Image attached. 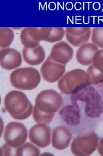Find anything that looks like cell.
<instances>
[{"mask_svg": "<svg viewBox=\"0 0 103 156\" xmlns=\"http://www.w3.org/2000/svg\"><path fill=\"white\" fill-rule=\"evenodd\" d=\"M20 40L24 47L32 48L40 45V42L34 40L29 33V27H25L22 29L20 34Z\"/></svg>", "mask_w": 103, "mask_h": 156, "instance_id": "19", "label": "cell"}, {"mask_svg": "<svg viewBox=\"0 0 103 156\" xmlns=\"http://www.w3.org/2000/svg\"><path fill=\"white\" fill-rule=\"evenodd\" d=\"M0 156H17V148L5 143L0 148Z\"/></svg>", "mask_w": 103, "mask_h": 156, "instance_id": "24", "label": "cell"}, {"mask_svg": "<svg viewBox=\"0 0 103 156\" xmlns=\"http://www.w3.org/2000/svg\"><path fill=\"white\" fill-rule=\"evenodd\" d=\"M63 103L61 95L55 90L47 89L39 93L35 99V105L40 111L47 113H55Z\"/></svg>", "mask_w": 103, "mask_h": 156, "instance_id": "3", "label": "cell"}, {"mask_svg": "<svg viewBox=\"0 0 103 156\" xmlns=\"http://www.w3.org/2000/svg\"><path fill=\"white\" fill-rule=\"evenodd\" d=\"M76 143L86 155H90L97 150L99 137L95 131L88 132L77 135L75 138Z\"/></svg>", "mask_w": 103, "mask_h": 156, "instance_id": "11", "label": "cell"}, {"mask_svg": "<svg viewBox=\"0 0 103 156\" xmlns=\"http://www.w3.org/2000/svg\"><path fill=\"white\" fill-rule=\"evenodd\" d=\"M41 75L32 67L19 68L10 75V82L14 88L22 90H32L40 85Z\"/></svg>", "mask_w": 103, "mask_h": 156, "instance_id": "1", "label": "cell"}, {"mask_svg": "<svg viewBox=\"0 0 103 156\" xmlns=\"http://www.w3.org/2000/svg\"><path fill=\"white\" fill-rule=\"evenodd\" d=\"M86 72L89 76L92 85H97L103 81V74L98 71L93 65L89 66Z\"/></svg>", "mask_w": 103, "mask_h": 156, "instance_id": "22", "label": "cell"}, {"mask_svg": "<svg viewBox=\"0 0 103 156\" xmlns=\"http://www.w3.org/2000/svg\"><path fill=\"white\" fill-rule=\"evenodd\" d=\"M72 134L67 127L58 126L52 131L51 143L53 148L57 150L66 149L71 143Z\"/></svg>", "mask_w": 103, "mask_h": 156, "instance_id": "9", "label": "cell"}, {"mask_svg": "<svg viewBox=\"0 0 103 156\" xmlns=\"http://www.w3.org/2000/svg\"><path fill=\"white\" fill-rule=\"evenodd\" d=\"M97 150L100 155L103 156V138H101L99 140Z\"/></svg>", "mask_w": 103, "mask_h": 156, "instance_id": "28", "label": "cell"}, {"mask_svg": "<svg viewBox=\"0 0 103 156\" xmlns=\"http://www.w3.org/2000/svg\"><path fill=\"white\" fill-rule=\"evenodd\" d=\"M28 136L27 127L18 122H11L5 127V142L14 148H18L26 142Z\"/></svg>", "mask_w": 103, "mask_h": 156, "instance_id": "4", "label": "cell"}, {"mask_svg": "<svg viewBox=\"0 0 103 156\" xmlns=\"http://www.w3.org/2000/svg\"><path fill=\"white\" fill-rule=\"evenodd\" d=\"M41 155H53L52 154H51V153H48V152H47V153H43V154H42Z\"/></svg>", "mask_w": 103, "mask_h": 156, "instance_id": "30", "label": "cell"}, {"mask_svg": "<svg viewBox=\"0 0 103 156\" xmlns=\"http://www.w3.org/2000/svg\"><path fill=\"white\" fill-rule=\"evenodd\" d=\"M52 27H29V33L34 40L45 41L50 36Z\"/></svg>", "mask_w": 103, "mask_h": 156, "instance_id": "17", "label": "cell"}, {"mask_svg": "<svg viewBox=\"0 0 103 156\" xmlns=\"http://www.w3.org/2000/svg\"><path fill=\"white\" fill-rule=\"evenodd\" d=\"M28 139L39 148H47L51 143V129L47 124H36L29 129Z\"/></svg>", "mask_w": 103, "mask_h": 156, "instance_id": "7", "label": "cell"}, {"mask_svg": "<svg viewBox=\"0 0 103 156\" xmlns=\"http://www.w3.org/2000/svg\"><path fill=\"white\" fill-rule=\"evenodd\" d=\"M70 150L72 153L77 156H86V154L82 152V151L79 148V146L77 144L76 141L75 139L72 140V143H71L70 146Z\"/></svg>", "mask_w": 103, "mask_h": 156, "instance_id": "27", "label": "cell"}, {"mask_svg": "<svg viewBox=\"0 0 103 156\" xmlns=\"http://www.w3.org/2000/svg\"><path fill=\"white\" fill-rule=\"evenodd\" d=\"M55 113H47L43 112L39 109L37 107L34 105L33 109L32 116L34 122L36 124H48L52 121Z\"/></svg>", "mask_w": 103, "mask_h": 156, "instance_id": "16", "label": "cell"}, {"mask_svg": "<svg viewBox=\"0 0 103 156\" xmlns=\"http://www.w3.org/2000/svg\"><path fill=\"white\" fill-rule=\"evenodd\" d=\"M65 29L63 27H52L50 35L45 42L50 43H57L60 42L65 37Z\"/></svg>", "mask_w": 103, "mask_h": 156, "instance_id": "21", "label": "cell"}, {"mask_svg": "<svg viewBox=\"0 0 103 156\" xmlns=\"http://www.w3.org/2000/svg\"><path fill=\"white\" fill-rule=\"evenodd\" d=\"M66 65L53 61L49 55L41 65L40 72L43 79L48 83L58 81L65 75Z\"/></svg>", "mask_w": 103, "mask_h": 156, "instance_id": "6", "label": "cell"}, {"mask_svg": "<svg viewBox=\"0 0 103 156\" xmlns=\"http://www.w3.org/2000/svg\"><path fill=\"white\" fill-rule=\"evenodd\" d=\"M91 41L97 47L103 49V27H95L92 29Z\"/></svg>", "mask_w": 103, "mask_h": 156, "instance_id": "20", "label": "cell"}, {"mask_svg": "<svg viewBox=\"0 0 103 156\" xmlns=\"http://www.w3.org/2000/svg\"><path fill=\"white\" fill-rule=\"evenodd\" d=\"M45 51L41 45L32 48L24 47L22 50V57L27 64L32 66L41 65L45 58Z\"/></svg>", "mask_w": 103, "mask_h": 156, "instance_id": "13", "label": "cell"}, {"mask_svg": "<svg viewBox=\"0 0 103 156\" xmlns=\"http://www.w3.org/2000/svg\"><path fill=\"white\" fill-rule=\"evenodd\" d=\"M90 27H66L65 32L73 36H81L84 35L88 31L90 30Z\"/></svg>", "mask_w": 103, "mask_h": 156, "instance_id": "25", "label": "cell"}, {"mask_svg": "<svg viewBox=\"0 0 103 156\" xmlns=\"http://www.w3.org/2000/svg\"><path fill=\"white\" fill-rule=\"evenodd\" d=\"M14 39V33L11 28L0 27V47L2 49L8 48Z\"/></svg>", "mask_w": 103, "mask_h": 156, "instance_id": "15", "label": "cell"}, {"mask_svg": "<svg viewBox=\"0 0 103 156\" xmlns=\"http://www.w3.org/2000/svg\"><path fill=\"white\" fill-rule=\"evenodd\" d=\"M73 53V49L69 44L60 41L52 46L50 57L53 61L66 65L72 60Z\"/></svg>", "mask_w": 103, "mask_h": 156, "instance_id": "10", "label": "cell"}, {"mask_svg": "<svg viewBox=\"0 0 103 156\" xmlns=\"http://www.w3.org/2000/svg\"><path fill=\"white\" fill-rule=\"evenodd\" d=\"M90 84L87 72L79 68L66 72L57 81L58 89L65 94L75 93Z\"/></svg>", "mask_w": 103, "mask_h": 156, "instance_id": "2", "label": "cell"}, {"mask_svg": "<svg viewBox=\"0 0 103 156\" xmlns=\"http://www.w3.org/2000/svg\"><path fill=\"white\" fill-rule=\"evenodd\" d=\"M92 65L103 74V49H101L96 53Z\"/></svg>", "mask_w": 103, "mask_h": 156, "instance_id": "23", "label": "cell"}, {"mask_svg": "<svg viewBox=\"0 0 103 156\" xmlns=\"http://www.w3.org/2000/svg\"><path fill=\"white\" fill-rule=\"evenodd\" d=\"M27 96L21 91L12 90L5 96L4 107L11 116L22 114L30 104Z\"/></svg>", "mask_w": 103, "mask_h": 156, "instance_id": "5", "label": "cell"}, {"mask_svg": "<svg viewBox=\"0 0 103 156\" xmlns=\"http://www.w3.org/2000/svg\"><path fill=\"white\" fill-rule=\"evenodd\" d=\"M91 29L88 31L85 34L81 36H73L70 35L67 33H65V37L67 41L69 42L70 44L73 46H77L80 47L82 45L85 44L89 41L90 38L91 37Z\"/></svg>", "mask_w": 103, "mask_h": 156, "instance_id": "18", "label": "cell"}, {"mask_svg": "<svg viewBox=\"0 0 103 156\" xmlns=\"http://www.w3.org/2000/svg\"><path fill=\"white\" fill-rule=\"evenodd\" d=\"M99 48L92 43H86L80 46L76 52V59L82 66H90L93 64L94 57Z\"/></svg>", "mask_w": 103, "mask_h": 156, "instance_id": "12", "label": "cell"}, {"mask_svg": "<svg viewBox=\"0 0 103 156\" xmlns=\"http://www.w3.org/2000/svg\"><path fill=\"white\" fill-rule=\"evenodd\" d=\"M40 155V148L32 142H25L17 148V156H38Z\"/></svg>", "mask_w": 103, "mask_h": 156, "instance_id": "14", "label": "cell"}, {"mask_svg": "<svg viewBox=\"0 0 103 156\" xmlns=\"http://www.w3.org/2000/svg\"><path fill=\"white\" fill-rule=\"evenodd\" d=\"M1 126H2V128H1V135H2L3 134V132H4V129L5 128H4V122H3V119L1 117Z\"/></svg>", "mask_w": 103, "mask_h": 156, "instance_id": "29", "label": "cell"}, {"mask_svg": "<svg viewBox=\"0 0 103 156\" xmlns=\"http://www.w3.org/2000/svg\"><path fill=\"white\" fill-rule=\"evenodd\" d=\"M33 109H34V106L32 104L31 102H30V104L28 105V108L27 110L23 113L22 114L18 115H12L11 116L13 119H16V120H25L28 119V117H30L31 115H32L33 113Z\"/></svg>", "mask_w": 103, "mask_h": 156, "instance_id": "26", "label": "cell"}, {"mask_svg": "<svg viewBox=\"0 0 103 156\" xmlns=\"http://www.w3.org/2000/svg\"><path fill=\"white\" fill-rule=\"evenodd\" d=\"M23 57L15 49L7 48L0 50V65L6 70H16L22 64Z\"/></svg>", "mask_w": 103, "mask_h": 156, "instance_id": "8", "label": "cell"}]
</instances>
